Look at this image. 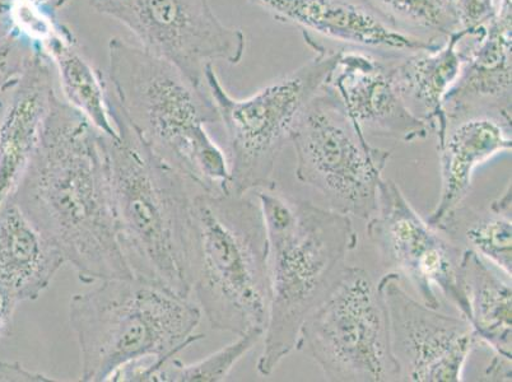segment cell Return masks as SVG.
<instances>
[{
	"label": "cell",
	"mask_w": 512,
	"mask_h": 382,
	"mask_svg": "<svg viewBox=\"0 0 512 382\" xmlns=\"http://www.w3.org/2000/svg\"><path fill=\"white\" fill-rule=\"evenodd\" d=\"M101 138L55 92L35 155L9 195L86 284L133 277L116 234Z\"/></svg>",
	"instance_id": "1"
},
{
	"label": "cell",
	"mask_w": 512,
	"mask_h": 382,
	"mask_svg": "<svg viewBox=\"0 0 512 382\" xmlns=\"http://www.w3.org/2000/svg\"><path fill=\"white\" fill-rule=\"evenodd\" d=\"M118 137L101 143L121 254L134 278L189 298L190 231L198 190L139 137L107 91Z\"/></svg>",
	"instance_id": "2"
},
{
	"label": "cell",
	"mask_w": 512,
	"mask_h": 382,
	"mask_svg": "<svg viewBox=\"0 0 512 382\" xmlns=\"http://www.w3.org/2000/svg\"><path fill=\"white\" fill-rule=\"evenodd\" d=\"M268 237L269 311L258 372L271 376L296 351L305 320L329 296L357 248L352 217L273 190L256 191Z\"/></svg>",
	"instance_id": "3"
},
{
	"label": "cell",
	"mask_w": 512,
	"mask_h": 382,
	"mask_svg": "<svg viewBox=\"0 0 512 382\" xmlns=\"http://www.w3.org/2000/svg\"><path fill=\"white\" fill-rule=\"evenodd\" d=\"M107 53V91L144 143L198 188L230 190L227 157L208 132L220 125L208 86L120 37Z\"/></svg>",
	"instance_id": "4"
},
{
	"label": "cell",
	"mask_w": 512,
	"mask_h": 382,
	"mask_svg": "<svg viewBox=\"0 0 512 382\" xmlns=\"http://www.w3.org/2000/svg\"><path fill=\"white\" fill-rule=\"evenodd\" d=\"M190 286L202 315L242 335L268 320V237L262 207L249 194L198 190L190 231Z\"/></svg>",
	"instance_id": "5"
},
{
	"label": "cell",
	"mask_w": 512,
	"mask_h": 382,
	"mask_svg": "<svg viewBox=\"0 0 512 382\" xmlns=\"http://www.w3.org/2000/svg\"><path fill=\"white\" fill-rule=\"evenodd\" d=\"M202 311L189 298L141 279L100 281L69 302V324L81 356V380L111 381L124 367L164 363L202 339Z\"/></svg>",
	"instance_id": "6"
},
{
	"label": "cell",
	"mask_w": 512,
	"mask_h": 382,
	"mask_svg": "<svg viewBox=\"0 0 512 382\" xmlns=\"http://www.w3.org/2000/svg\"><path fill=\"white\" fill-rule=\"evenodd\" d=\"M315 57L297 71L277 79L263 90L235 99L222 86L213 65L206 71V83L220 114V125L228 147V189L236 194L276 189V167L293 125L307 102L324 85L338 51L314 43Z\"/></svg>",
	"instance_id": "7"
},
{
	"label": "cell",
	"mask_w": 512,
	"mask_h": 382,
	"mask_svg": "<svg viewBox=\"0 0 512 382\" xmlns=\"http://www.w3.org/2000/svg\"><path fill=\"white\" fill-rule=\"evenodd\" d=\"M297 180L318 191L334 211L369 221L390 151L372 147L328 87L307 102L291 130Z\"/></svg>",
	"instance_id": "8"
},
{
	"label": "cell",
	"mask_w": 512,
	"mask_h": 382,
	"mask_svg": "<svg viewBox=\"0 0 512 382\" xmlns=\"http://www.w3.org/2000/svg\"><path fill=\"white\" fill-rule=\"evenodd\" d=\"M296 351L313 358L333 382L399 381L386 311L365 269L348 267L302 324Z\"/></svg>",
	"instance_id": "9"
},
{
	"label": "cell",
	"mask_w": 512,
	"mask_h": 382,
	"mask_svg": "<svg viewBox=\"0 0 512 382\" xmlns=\"http://www.w3.org/2000/svg\"><path fill=\"white\" fill-rule=\"evenodd\" d=\"M101 15L127 27L148 53L179 69L194 85L207 86L216 62L239 64L244 32L222 23L209 0H88Z\"/></svg>",
	"instance_id": "10"
},
{
	"label": "cell",
	"mask_w": 512,
	"mask_h": 382,
	"mask_svg": "<svg viewBox=\"0 0 512 382\" xmlns=\"http://www.w3.org/2000/svg\"><path fill=\"white\" fill-rule=\"evenodd\" d=\"M367 222V235L386 262L406 274L422 302L439 309L436 291H440L468 320L460 279L462 253L423 220L393 180L381 179L376 212Z\"/></svg>",
	"instance_id": "11"
},
{
	"label": "cell",
	"mask_w": 512,
	"mask_h": 382,
	"mask_svg": "<svg viewBox=\"0 0 512 382\" xmlns=\"http://www.w3.org/2000/svg\"><path fill=\"white\" fill-rule=\"evenodd\" d=\"M400 279L398 272H389L377 283L399 381H463L465 365L477 342L472 325L463 316L441 314L409 296Z\"/></svg>",
	"instance_id": "12"
},
{
	"label": "cell",
	"mask_w": 512,
	"mask_h": 382,
	"mask_svg": "<svg viewBox=\"0 0 512 382\" xmlns=\"http://www.w3.org/2000/svg\"><path fill=\"white\" fill-rule=\"evenodd\" d=\"M276 20L291 23L304 32L380 54L408 55L432 50L436 39H423L371 0H249Z\"/></svg>",
	"instance_id": "13"
},
{
	"label": "cell",
	"mask_w": 512,
	"mask_h": 382,
	"mask_svg": "<svg viewBox=\"0 0 512 382\" xmlns=\"http://www.w3.org/2000/svg\"><path fill=\"white\" fill-rule=\"evenodd\" d=\"M324 86L335 93L349 118L362 130L392 135L404 142L425 139L430 125L413 113L395 85L393 63L372 51L338 50Z\"/></svg>",
	"instance_id": "14"
},
{
	"label": "cell",
	"mask_w": 512,
	"mask_h": 382,
	"mask_svg": "<svg viewBox=\"0 0 512 382\" xmlns=\"http://www.w3.org/2000/svg\"><path fill=\"white\" fill-rule=\"evenodd\" d=\"M479 102L511 124V0H496L490 20L465 46L462 72L444 102L448 124L469 118Z\"/></svg>",
	"instance_id": "15"
},
{
	"label": "cell",
	"mask_w": 512,
	"mask_h": 382,
	"mask_svg": "<svg viewBox=\"0 0 512 382\" xmlns=\"http://www.w3.org/2000/svg\"><path fill=\"white\" fill-rule=\"evenodd\" d=\"M50 60L36 53L0 113V206L34 157L55 91Z\"/></svg>",
	"instance_id": "16"
},
{
	"label": "cell",
	"mask_w": 512,
	"mask_h": 382,
	"mask_svg": "<svg viewBox=\"0 0 512 382\" xmlns=\"http://www.w3.org/2000/svg\"><path fill=\"white\" fill-rule=\"evenodd\" d=\"M511 125L490 115L453 123L439 146L441 189L427 222L444 230L472 188L474 172L498 153L511 151Z\"/></svg>",
	"instance_id": "17"
},
{
	"label": "cell",
	"mask_w": 512,
	"mask_h": 382,
	"mask_svg": "<svg viewBox=\"0 0 512 382\" xmlns=\"http://www.w3.org/2000/svg\"><path fill=\"white\" fill-rule=\"evenodd\" d=\"M65 264L54 242L12 197L0 206V288L17 302L35 301Z\"/></svg>",
	"instance_id": "18"
},
{
	"label": "cell",
	"mask_w": 512,
	"mask_h": 382,
	"mask_svg": "<svg viewBox=\"0 0 512 382\" xmlns=\"http://www.w3.org/2000/svg\"><path fill=\"white\" fill-rule=\"evenodd\" d=\"M470 31L460 29L437 48L403 55L393 63L400 96L414 114L430 125L439 146L449 127L444 102L462 72L465 54L462 43Z\"/></svg>",
	"instance_id": "19"
},
{
	"label": "cell",
	"mask_w": 512,
	"mask_h": 382,
	"mask_svg": "<svg viewBox=\"0 0 512 382\" xmlns=\"http://www.w3.org/2000/svg\"><path fill=\"white\" fill-rule=\"evenodd\" d=\"M460 279L469 307V324L477 340L490 347L495 356L511 361V283L497 276L476 251L460 254Z\"/></svg>",
	"instance_id": "20"
},
{
	"label": "cell",
	"mask_w": 512,
	"mask_h": 382,
	"mask_svg": "<svg viewBox=\"0 0 512 382\" xmlns=\"http://www.w3.org/2000/svg\"><path fill=\"white\" fill-rule=\"evenodd\" d=\"M44 51L57 67L65 101L85 115L102 134L118 137L107 102L106 76L82 53L74 32L67 27L51 37Z\"/></svg>",
	"instance_id": "21"
},
{
	"label": "cell",
	"mask_w": 512,
	"mask_h": 382,
	"mask_svg": "<svg viewBox=\"0 0 512 382\" xmlns=\"http://www.w3.org/2000/svg\"><path fill=\"white\" fill-rule=\"evenodd\" d=\"M71 0H0V40L17 39L45 54L51 37L67 29L59 13Z\"/></svg>",
	"instance_id": "22"
},
{
	"label": "cell",
	"mask_w": 512,
	"mask_h": 382,
	"mask_svg": "<svg viewBox=\"0 0 512 382\" xmlns=\"http://www.w3.org/2000/svg\"><path fill=\"white\" fill-rule=\"evenodd\" d=\"M264 330L255 329L237 335L234 342L198 362L184 363L176 358L158 366L150 382H221L225 381L239 361L263 339Z\"/></svg>",
	"instance_id": "23"
},
{
	"label": "cell",
	"mask_w": 512,
	"mask_h": 382,
	"mask_svg": "<svg viewBox=\"0 0 512 382\" xmlns=\"http://www.w3.org/2000/svg\"><path fill=\"white\" fill-rule=\"evenodd\" d=\"M394 20L448 37L462 29L456 0H376Z\"/></svg>",
	"instance_id": "24"
},
{
	"label": "cell",
	"mask_w": 512,
	"mask_h": 382,
	"mask_svg": "<svg viewBox=\"0 0 512 382\" xmlns=\"http://www.w3.org/2000/svg\"><path fill=\"white\" fill-rule=\"evenodd\" d=\"M474 251L486 262L495 265L511 279L512 222L511 217L492 213L491 217L474 223L465 232Z\"/></svg>",
	"instance_id": "25"
},
{
	"label": "cell",
	"mask_w": 512,
	"mask_h": 382,
	"mask_svg": "<svg viewBox=\"0 0 512 382\" xmlns=\"http://www.w3.org/2000/svg\"><path fill=\"white\" fill-rule=\"evenodd\" d=\"M36 53L41 51L21 40L11 37L0 40V113Z\"/></svg>",
	"instance_id": "26"
},
{
	"label": "cell",
	"mask_w": 512,
	"mask_h": 382,
	"mask_svg": "<svg viewBox=\"0 0 512 382\" xmlns=\"http://www.w3.org/2000/svg\"><path fill=\"white\" fill-rule=\"evenodd\" d=\"M462 29H478L495 12L496 0H456Z\"/></svg>",
	"instance_id": "27"
},
{
	"label": "cell",
	"mask_w": 512,
	"mask_h": 382,
	"mask_svg": "<svg viewBox=\"0 0 512 382\" xmlns=\"http://www.w3.org/2000/svg\"><path fill=\"white\" fill-rule=\"evenodd\" d=\"M0 381L8 382H44L55 381L39 372L31 371L20 363H8L0 361Z\"/></svg>",
	"instance_id": "28"
},
{
	"label": "cell",
	"mask_w": 512,
	"mask_h": 382,
	"mask_svg": "<svg viewBox=\"0 0 512 382\" xmlns=\"http://www.w3.org/2000/svg\"><path fill=\"white\" fill-rule=\"evenodd\" d=\"M18 302L0 288V338L8 334Z\"/></svg>",
	"instance_id": "29"
},
{
	"label": "cell",
	"mask_w": 512,
	"mask_h": 382,
	"mask_svg": "<svg viewBox=\"0 0 512 382\" xmlns=\"http://www.w3.org/2000/svg\"><path fill=\"white\" fill-rule=\"evenodd\" d=\"M491 212L500 216L511 217V183L507 185L500 198L491 204Z\"/></svg>",
	"instance_id": "30"
}]
</instances>
